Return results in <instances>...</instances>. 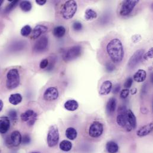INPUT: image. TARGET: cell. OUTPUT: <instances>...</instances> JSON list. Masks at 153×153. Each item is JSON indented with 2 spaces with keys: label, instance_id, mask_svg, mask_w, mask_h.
Returning <instances> with one entry per match:
<instances>
[{
  "label": "cell",
  "instance_id": "cell-19",
  "mask_svg": "<svg viewBox=\"0 0 153 153\" xmlns=\"http://www.w3.org/2000/svg\"><path fill=\"white\" fill-rule=\"evenodd\" d=\"M10 119L6 117L0 119V133L5 134L10 129Z\"/></svg>",
  "mask_w": 153,
  "mask_h": 153
},
{
  "label": "cell",
  "instance_id": "cell-21",
  "mask_svg": "<svg viewBox=\"0 0 153 153\" xmlns=\"http://www.w3.org/2000/svg\"><path fill=\"white\" fill-rule=\"evenodd\" d=\"M147 77V73L144 70H138L134 75V80L137 82H143Z\"/></svg>",
  "mask_w": 153,
  "mask_h": 153
},
{
  "label": "cell",
  "instance_id": "cell-31",
  "mask_svg": "<svg viewBox=\"0 0 153 153\" xmlns=\"http://www.w3.org/2000/svg\"><path fill=\"white\" fill-rule=\"evenodd\" d=\"M82 24L79 22H75L72 25V28L75 31H80L82 29Z\"/></svg>",
  "mask_w": 153,
  "mask_h": 153
},
{
  "label": "cell",
  "instance_id": "cell-36",
  "mask_svg": "<svg viewBox=\"0 0 153 153\" xmlns=\"http://www.w3.org/2000/svg\"><path fill=\"white\" fill-rule=\"evenodd\" d=\"M133 81L134 80L132 77H129L124 83V87L125 88V89L130 88L133 84Z\"/></svg>",
  "mask_w": 153,
  "mask_h": 153
},
{
  "label": "cell",
  "instance_id": "cell-18",
  "mask_svg": "<svg viewBox=\"0 0 153 153\" xmlns=\"http://www.w3.org/2000/svg\"><path fill=\"white\" fill-rule=\"evenodd\" d=\"M126 117L129 125L132 129H135L137 127V119L134 113L131 110H126Z\"/></svg>",
  "mask_w": 153,
  "mask_h": 153
},
{
  "label": "cell",
  "instance_id": "cell-37",
  "mask_svg": "<svg viewBox=\"0 0 153 153\" xmlns=\"http://www.w3.org/2000/svg\"><path fill=\"white\" fill-rule=\"evenodd\" d=\"M49 65V62H48V60L45 59H44L42 60L41 63H40V65H39V68L42 69H45L46 68H47V66H48Z\"/></svg>",
  "mask_w": 153,
  "mask_h": 153
},
{
  "label": "cell",
  "instance_id": "cell-15",
  "mask_svg": "<svg viewBox=\"0 0 153 153\" xmlns=\"http://www.w3.org/2000/svg\"><path fill=\"white\" fill-rule=\"evenodd\" d=\"M113 88V85L111 81L105 80L101 85L99 93L101 95H107L110 93Z\"/></svg>",
  "mask_w": 153,
  "mask_h": 153
},
{
  "label": "cell",
  "instance_id": "cell-39",
  "mask_svg": "<svg viewBox=\"0 0 153 153\" xmlns=\"http://www.w3.org/2000/svg\"><path fill=\"white\" fill-rule=\"evenodd\" d=\"M120 85L119 84L116 85L113 89V94H117L120 91Z\"/></svg>",
  "mask_w": 153,
  "mask_h": 153
},
{
  "label": "cell",
  "instance_id": "cell-27",
  "mask_svg": "<svg viewBox=\"0 0 153 153\" xmlns=\"http://www.w3.org/2000/svg\"><path fill=\"white\" fill-rule=\"evenodd\" d=\"M97 17V13L92 9H87L85 13V18L86 20H92Z\"/></svg>",
  "mask_w": 153,
  "mask_h": 153
},
{
  "label": "cell",
  "instance_id": "cell-24",
  "mask_svg": "<svg viewBox=\"0 0 153 153\" xmlns=\"http://www.w3.org/2000/svg\"><path fill=\"white\" fill-rule=\"evenodd\" d=\"M66 33V29L63 26L56 27L53 30L54 35L58 38H62Z\"/></svg>",
  "mask_w": 153,
  "mask_h": 153
},
{
  "label": "cell",
  "instance_id": "cell-13",
  "mask_svg": "<svg viewBox=\"0 0 153 153\" xmlns=\"http://www.w3.org/2000/svg\"><path fill=\"white\" fill-rule=\"evenodd\" d=\"M144 54V50L143 49H140L137 50L130 58L128 62V66L132 69L138 65V64L141 61L143 57Z\"/></svg>",
  "mask_w": 153,
  "mask_h": 153
},
{
  "label": "cell",
  "instance_id": "cell-34",
  "mask_svg": "<svg viewBox=\"0 0 153 153\" xmlns=\"http://www.w3.org/2000/svg\"><path fill=\"white\" fill-rule=\"evenodd\" d=\"M129 92H130V91H129V89H124L122 90V91L120 92V98L122 99L126 98L129 96Z\"/></svg>",
  "mask_w": 153,
  "mask_h": 153
},
{
  "label": "cell",
  "instance_id": "cell-22",
  "mask_svg": "<svg viewBox=\"0 0 153 153\" xmlns=\"http://www.w3.org/2000/svg\"><path fill=\"white\" fill-rule=\"evenodd\" d=\"M106 150L108 153H117L119 152V147L117 144L114 141H108L106 144Z\"/></svg>",
  "mask_w": 153,
  "mask_h": 153
},
{
  "label": "cell",
  "instance_id": "cell-35",
  "mask_svg": "<svg viewBox=\"0 0 153 153\" xmlns=\"http://www.w3.org/2000/svg\"><path fill=\"white\" fill-rule=\"evenodd\" d=\"M30 141H31L30 137V136L28 134L24 135L23 138H22V142L25 145L29 144L30 143Z\"/></svg>",
  "mask_w": 153,
  "mask_h": 153
},
{
  "label": "cell",
  "instance_id": "cell-20",
  "mask_svg": "<svg viewBox=\"0 0 153 153\" xmlns=\"http://www.w3.org/2000/svg\"><path fill=\"white\" fill-rule=\"evenodd\" d=\"M79 107V104L75 100H70L67 101L65 104V108L66 110L70 111H76Z\"/></svg>",
  "mask_w": 153,
  "mask_h": 153
},
{
  "label": "cell",
  "instance_id": "cell-6",
  "mask_svg": "<svg viewBox=\"0 0 153 153\" xmlns=\"http://www.w3.org/2000/svg\"><path fill=\"white\" fill-rule=\"evenodd\" d=\"M82 53V48L80 45H77L68 48L63 54V60L69 62L79 57Z\"/></svg>",
  "mask_w": 153,
  "mask_h": 153
},
{
  "label": "cell",
  "instance_id": "cell-14",
  "mask_svg": "<svg viewBox=\"0 0 153 153\" xmlns=\"http://www.w3.org/2000/svg\"><path fill=\"white\" fill-rule=\"evenodd\" d=\"M47 31L48 27L46 26L43 25H38L34 27L32 31L31 38L32 39H36L39 38L42 34L46 33Z\"/></svg>",
  "mask_w": 153,
  "mask_h": 153
},
{
  "label": "cell",
  "instance_id": "cell-11",
  "mask_svg": "<svg viewBox=\"0 0 153 153\" xmlns=\"http://www.w3.org/2000/svg\"><path fill=\"white\" fill-rule=\"evenodd\" d=\"M48 39L47 36H43L39 38L33 46V51L35 53H42L48 47Z\"/></svg>",
  "mask_w": 153,
  "mask_h": 153
},
{
  "label": "cell",
  "instance_id": "cell-2",
  "mask_svg": "<svg viewBox=\"0 0 153 153\" xmlns=\"http://www.w3.org/2000/svg\"><path fill=\"white\" fill-rule=\"evenodd\" d=\"M104 123L99 118H92L86 123L83 129V135L86 139L91 141L100 140L104 132Z\"/></svg>",
  "mask_w": 153,
  "mask_h": 153
},
{
  "label": "cell",
  "instance_id": "cell-10",
  "mask_svg": "<svg viewBox=\"0 0 153 153\" xmlns=\"http://www.w3.org/2000/svg\"><path fill=\"white\" fill-rule=\"evenodd\" d=\"M38 114L33 110H27L20 116L21 120L23 122H27V124L29 126H33L37 120Z\"/></svg>",
  "mask_w": 153,
  "mask_h": 153
},
{
  "label": "cell",
  "instance_id": "cell-3",
  "mask_svg": "<svg viewBox=\"0 0 153 153\" xmlns=\"http://www.w3.org/2000/svg\"><path fill=\"white\" fill-rule=\"evenodd\" d=\"M140 3L138 0H126L120 3L117 8V14L122 17H129L133 14L135 8Z\"/></svg>",
  "mask_w": 153,
  "mask_h": 153
},
{
  "label": "cell",
  "instance_id": "cell-5",
  "mask_svg": "<svg viewBox=\"0 0 153 153\" xmlns=\"http://www.w3.org/2000/svg\"><path fill=\"white\" fill-rule=\"evenodd\" d=\"M20 78L19 72L16 69L10 70L7 74L6 86L9 89L16 88L20 84Z\"/></svg>",
  "mask_w": 153,
  "mask_h": 153
},
{
  "label": "cell",
  "instance_id": "cell-1",
  "mask_svg": "<svg viewBox=\"0 0 153 153\" xmlns=\"http://www.w3.org/2000/svg\"><path fill=\"white\" fill-rule=\"evenodd\" d=\"M125 57L124 45L121 38L116 33H109L102 41L98 57L107 72H113L123 62Z\"/></svg>",
  "mask_w": 153,
  "mask_h": 153
},
{
  "label": "cell",
  "instance_id": "cell-12",
  "mask_svg": "<svg viewBox=\"0 0 153 153\" xmlns=\"http://www.w3.org/2000/svg\"><path fill=\"white\" fill-rule=\"evenodd\" d=\"M22 140V137L19 131H16L11 133L10 137L8 138H7L6 143L7 145H8L9 147H17L21 144Z\"/></svg>",
  "mask_w": 153,
  "mask_h": 153
},
{
  "label": "cell",
  "instance_id": "cell-33",
  "mask_svg": "<svg viewBox=\"0 0 153 153\" xmlns=\"http://www.w3.org/2000/svg\"><path fill=\"white\" fill-rule=\"evenodd\" d=\"M8 116L12 120H16L17 118V114L15 110H11L8 112Z\"/></svg>",
  "mask_w": 153,
  "mask_h": 153
},
{
  "label": "cell",
  "instance_id": "cell-29",
  "mask_svg": "<svg viewBox=\"0 0 153 153\" xmlns=\"http://www.w3.org/2000/svg\"><path fill=\"white\" fill-rule=\"evenodd\" d=\"M32 32V28L29 25H25L23 26L20 31V33L23 36H28Z\"/></svg>",
  "mask_w": 153,
  "mask_h": 153
},
{
  "label": "cell",
  "instance_id": "cell-30",
  "mask_svg": "<svg viewBox=\"0 0 153 153\" xmlns=\"http://www.w3.org/2000/svg\"><path fill=\"white\" fill-rule=\"evenodd\" d=\"M18 1H12L10 4H8L7 7L5 9V13H9L10 11H11L17 5V4L18 3Z\"/></svg>",
  "mask_w": 153,
  "mask_h": 153
},
{
  "label": "cell",
  "instance_id": "cell-44",
  "mask_svg": "<svg viewBox=\"0 0 153 153\" xmlns=\"http://www.w3.org/2000/svg\"><path fill=\"white\" fill-rule=\"evenodd\" d=\"M37 153V152H33V153Z\"/></svg>",
  "mask_w": 153,
  "mask_h": 153
},
{
  "label": "cell",
  "instance_id": "cell-41",
  "mask_svg": "<svg viewBox=\"0 0 153 153\" xmlns=\"http://www.w3.org/2000/svg\"><path fill=\"white\" fill-rule=\"evenodd\" d=\"M3 105H4V104H3V102L2 100H0V111L2 110V108H3Z\"/></svg>",
  "mask_w": 153,
  "mask_h": 153
},
{
  "label": "cell",
  "instance_id": "cell-25",
  "mask_svg": "<svg viewBox=\"0 0 153 153\" xmlns=\"http://www.w3.org/2000/svg\"><path fill=\"white\" fill-rule=\"evenodd\" d=\"M66 137L70 140H74L76 138L77 132L74 128H69L66 131Z\"/></svg>",
  "mask_w": 153,
  "mask_h": 153
},
{
  "label": "cell",
  "instance_id": "cell-4",
  "mask_svg": "<svg viewBox=\"0 0 153 153\" xmlns=\"http://www.w3.org/2000/svg\"><path fill=\"white\" fill-rule=\"evenodd\" d=\"M77 4L75 1H67L62 5L60 13L64 20L72 19L76 13Z\"/></svg>",
  "mask_w": 153,
  "mask_h": 153
},
{
  "label": "cell",
  "instance_id": "cell-28",
  "mask_svg": "<svg viewBox=\"0 0 153 153\" xmlns=\"http://www.w3.org/2000/svg\"><path fill=\"white\" fill-rule=\"evenodd\" d=\"M20 7L24 12L30 11L32 8L30 2L28 1H23L20 3Z\"/></svg>",
  "mask_w": 153,
  "mask_h": 153
},
{
  "label": "cell",
  "instance_id": "cell-38",
  "mask_svg": "<svg viewBox=\"0 0 153 153\" xmlns=\"http://www.w3.org/2000/svg\"><path fill=\"white\" fill-rule=\"evenodd\" d=\"M141 39V36L140 35H135L132 37V41L134 43L138 42Z\"/></svg>",
  "mask_w": 153,
  "mask_h": 153
},
{
  "label": "cell",
  "instance_id": "cell-32",
  "mask_svg": "<svg viewBox=\"0 0 153 153\" xmlns=\"http://www.w3.org/2000/svg\"><path fill=\"white\" fill-rule=\"evenodd\" d=\"M153 48H151L149 51L145 53L143 57V59L146 60H147L148 59H151L153 58Z\"/></svg>",
  "mask_w": 153,
  "mask_h": 153
},
{
  "label": "cell",
  "instance_id": "cell-7",
  "mask_svg": "<svg viewBox=\"0 0 153 153\" xmlns=\"http://www.w3.org/2000/svg\"><path fill=\"white\" fill-rule=\"evenodd\" d=\"M60 97V92L56 86L47 88L42 95V100L47 103H53L56 101Z\"/></svg>",
  "mask_w": 153,
  "mask_h": 153
},
{
  "label": "cell",
  "instance_id": "cell-8",
  "mask_svg": "<svg viewBox=\"0 0 153 153\" xmlns=\"http://www.w3.org/2000/svg\"><path fill=\"white\" fill-rule=\"evenodd\" d=\"M126 110L127 109H126L125 107H121L119 108V114L116 117V122L120 127L124 128L128 132H130L132 130V129L129 125L127 120L126 113Z\"/></svg>",
  "mask_w": 153,
  "mask_h": 153
},
{
  "label": "cell",
  "instance_id": "cell-16",
  "mask_svg": "<svg viewBox=\"0 0 153 153\" xmlns=\"http://www.w3.org/2000/svg\"><path fill=\"white\" fill-rule=\"evenodd\" d=\"M153 124L152 122L140 128L137 132V135L139 137H144L149 135L153 131Z\"/></svg>",
  "mask_w": 153,
  "mask_h": 153
},
{
  "label": "cell",
  "instance_id": "cell-26",
  "mask_svg": "<svg viewBox=\"0 0 153 153\" xmlns=\"http://www.w3.org/2000/svg\"><path fill=\"white\" fill-rule=\"evenodd\" d=\"M60 149L65 152H70L72 149V144L71 142L68 140H63L62 141L59 145Z\"/></svg>",
  "mask_w": 153,
  "mask_h": 153
},
{
  "label": "cell",
  "instance_id": "cell-43",
  "mask_svg": "<svg viewBox=\"0 0 153 153\" xmlns=\"http://www.w3.org/2000/svg\"><path fill=\"white\" fill-rule=\"evenodd\" d=\"M3 1L2 0H0V7H1V5L2 4V3H3Z\"/></svg>",
  "mask_w": 153,
  "mask_h": 153
},
{
  "label": "cell",
  "instance_id": "cell-42",
  "mask_svg": "<svg viewBox=\"0 0 153 153\" xmlns=\"http://www.w3.org/2000/svg\"><path fill=\"white\" fill-rule=\"evenodd\" d=\"M137 89L136 88H134V89L132 90V94L133 95V94H136V93H137Z\"/></svg>",
  "mask_w": 153,
  "mask_h": 153
},
{
  "label": "cell",
  "instance_id": "cell-17",
  "mask_svg": "<svg viewBox=\"0 0 153 153\" xmlns=\"http://www.w3.org/2000/svg\"><path fill=\"white\" fill-rule=\"evenodd\" d=\"M116 100L115 98H110L106 104V111L108 115H112L115 112L116 108Z\"/></svg>",
  "mask_w": 153,
  "mask_h": 153
},
{
  "label": "cell",
  "instance_id": "cell-9",
  "mask_svg": "<svg viewBox=\"0 0 153 153\" xmlns=\"http://www.w3.org/2000/svg\"><path fill=\"white\" fill-rule=\"evenodd\" d=\"M59 132L56 126H51L47 135V144L49 147H55L59 141Z\"/></svg>",
  "mask_w": 153,
  "mask_h": 153
},
{
  "label": "cell",
  "instance_id": "cell-23",
  "mask_svg": "<svg viewBox=\"0 0 153 153\" xmlns=\"http://www.w3.org/2000/svg\"><path fill=\"white\" fill-rule=\"evenodd\" d=\"M22 101V97L20 94H11L9 98V102L14 105L20 103Z\"/></svg>",
  "mask_w": 153,
  "mask_h": 153
},
{
  "label": "cell",
  "instance_id": "cell-40",
  "mask_svg": "<svg viewBox=\"0 0 153 153\" xmlns=\"http://www.w3.org/2000/svg\"><path fill=\"white\" fill-rule=\"evenodd\" d=\"M47 2L46 0H36V3L39 5H44Z\"/></svg>",
  "mask_w": 153,
  "mask_h": 153
}]
</instances>
